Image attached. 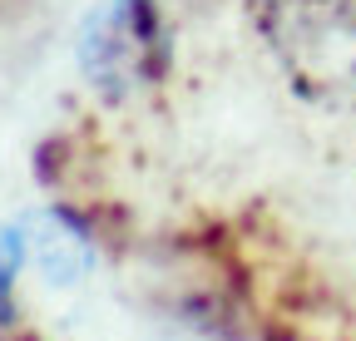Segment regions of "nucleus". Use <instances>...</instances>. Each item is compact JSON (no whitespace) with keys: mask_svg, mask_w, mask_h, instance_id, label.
I'll use <instances>...</instances> for the list:
<instances>
[{"mask_svg":"<svg viewBox=\"0 0 356 341\" xmlns=\"http://www.w3.org/2000/svg\"><path fill=\"white\" fill-rule=\"evenodd\" d=\"M79 60L104 90L149 84L163 65V30H159L154 6L149 0H109V6L89 20Z\"/></svg>","mask_w":356,"mask_h":341,"instance_id":"f257e3e1","label":"nucleus"},{"mask_svg":"<svg viewBox=\"0 0 356 341\" xmlns=\"http://www.w3.org/2000/svg\"><path fill=\"white\" fill-rule=\"evenodd\" d=\"M10 277H15V258L0 242V322H10Z\"/></svg>","mask_w":356,"mask_h":341,"instance_id":"7ed1b4c3","label":"nucleus"},{"mask_svg":"<svg viewBox=\"0 0 356 341\" xmlns=\"http://www.w3.org/2000/svg\"><path fill=\"white\" fill-rule=\"evenodd\" d=\"M25 233H30V238H25L30 258L50 272L55 282H70V277H79V272L89 267V242H84V233H79L70 218H60V213H40V218H30Z\"/></svg>","mask_w":356,"mask_h":341,"instance_id":"f03ea898","label":"nucleus"}]
</instances>
